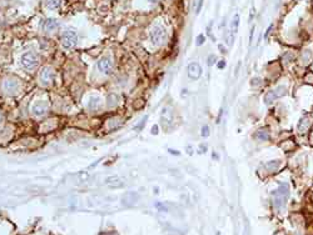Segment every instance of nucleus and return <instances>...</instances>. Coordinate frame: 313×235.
Returning a JSON list of instances; mask_svg holds the SVG:
<instances>
[{"label":"nucleus","mask_w":313,"mask_h":235,"mask_svg":"<svg viewBox=\"0 0 313 235\" xmlns=\"http://www.w3.org/2000/svg\"><path fill=\"white\" fill-rule=\"evenodd\" d=\"M289 196V189L287 184L281 185L277 190H274L272 193V204L277 210H281L286 206V203L288 200Z\"/></svg>","instance_id":"obj_1"},{"label":"nucleus","mask_w":313,"mask_h":235,"mask_svg":"<svg viewBox=\"0 0 313 235\" xmlns=\"http://www.w3.org/2000/svg\"><path fill=\"white\" fill-rule=\"evenodd\" d=\"M20 63H21V66L24 68L25 70L33 71V70L36 69L38 65H39V58L36 56L35 53L26 51V53H24V54L21 55Z\"/></svg>","instance_id":"obj_2"},{"label":"nucleus","mask_w":313,"mask_h":235,"mask_svg":"<svg viewBox=\"0 0 313 235\" xmlns=\"http://www.w3.org/2000/svg\"><path fill=\"white\" fill-rule=\"evenodd\" d=\"M167 30H165L164 26L162 25H157L150 30L149 33V38H150V41L154 44V45H160L163 41L167 39Z\"/></svg>","instance_id":"obj_3"},{"label":"nucleus","mask_w":313,"mask_h":235,"mask_svg":"<svg viewBox=\"0 0 313 235\" xmlns=\"http://www.w3.org/2000/svg\"><path fill=\"white\" fill-rule=\"evenodd\" d=\"M62 44L65 46L66 49H73L77 46L78 44V35L74 30L68 29L63 33L62 35Z\"/></svg>","instance_id":"obj_4"},{"label":"nucleus","mask_w":313,"mask_h":235,"mask_svg":"<svg viewBox=\"0 0 313 235\" xmlns=\"http://www.w3.org/2000/svg\"><path fill=\"white\" fill-rule=\"evenodd\" d=\"M98 70L100 71L101 74H105V75H109L112 74L113 71V61L110 58L105 56V58H101L99 61H98Z\"/></svg>","instance_id":"obj_5"},{"label":"nucleus","mask_w":313,"mask_h":235,"mask_svg":"<svg viewBox=\"0 0 313 235\" xmlns=\"http://www.w3.org/2000/svg\"><path fill=\"white\" fill-rule=\"evenodd\" d=\"M19 86H20L19 81L16 80V79H13V78L5 79V80L3 81V90L6 94H14V93H16L18 89H19Z\"/></svg>","instance_id":"obj_6"},{"label":"nucleus","mask_w":313,"mask_h":235,"mask_svg":"<svg viewBox=\"0 0 313 235\" xmlns=\"http://www.w3.org/2000/svg\"><path fill=\"white\" fill-rule=\"evenodd\" d=\"M188 77L193 80H198L202 77V68L198 63H190L188 65Z\"/></svg>","instance_id":"obj_7"},{"label":"nucleus","mask_w":313,"mask_h":235,"mask_svg":"<svg viewBox=\"0 0 313 235\" xmlns=\"http://www.w3.org/2000/svg\"><path fill=\"white\" fill-rule=\"evenodd\" d=\"M53 80H54V71H53L50 68H44V69L40 71V81H41V84L49 85V84H51V83H53Z\"/></svg>","instance_id":"obj_8"},{"label":"nucleus","mask_w":313,"mask_h":235,"mask_svg":"<svg viewBox=\"0 0 313 235\" xmlns=\"http://www.w3.org/2000/svg\"><path fill=\"white\" fill-rule=\"evenodd\" d=\"M47 111H48V105L43 103V101H38V103H35L32 107V113L34 116L40 117L47 114Z\"/></svg>","instance_id":"obj_9"},{"label":"nucleus","mask_w":313,"mask_h":235,"mask_svg":"<svg viewBox=\"0 0 313 235\" xmlns=\"http://www.w3.org/2000/svg\"><path fill=\"white\" fill-rule=\"evenodd\" d=\"M58 26H59L58 20H55V19H53V18L44 19V20L41 21V29H43L44 31H47V33L54 31Z\"/></svg>","instance_id":"obj_10"},{"label":"nucleus","mask_w":313,"mask_h":235,"mask_svg":"<svg viewBox=\"0 0 313 235\" xmlns=\"http://www.w3.org/2000/svg\"><path fill=\"white\" fill-rule=\"evenodd\" d=\"M105 184L109 185L110 188H115V189L124 186V181L122 179H119V178H116V176H109V178H107Z\"/></svg>","instance_id":"obj_11"},{"label":"nucleus","mask_w":313,"mask_h":235,"mask_svg":"<svg viewBox=\"0 0 313 235\" xmlns=\"http://www.w3.org/2000/svg\"><path fill=\"white\" fill-rule=\"evenodd\" d=\"M254 138L261 140V141H267V140H269V131L266 128H262L254 133Z\"/></svg>","instance_id":"obj_12"},{"label":"nucleus","mask_w":313,"mask_h":235,"mask_svg":"<svg viewBox=\"0 0 313 235\" xmlns=\"http://www.w3.org/2000/svg\"><path fill=\"white\" fill-rule=\"evenodd\" d=\"M138 202V195L135 193H128V194L123 198V203L128 206H132L133 204H135Z\"/></svg>","instance_id":"obj_13"},{"label":"nucleus","mask_w":313,"mask_h":235,"mask_svg":"<svg viewBox=\"0 0 313 235\" xmlns=\"http://www.w3.org/2000/svg\"><path fill=\"white\" fill-rule=\"evenodd\" d=\"M310 125H311L310 117H308V116H303L302 119L299 120V123H298V130H299V133H306L308 130V128H310Z\"/></svg>","instance_id":"obj_14"},{"label":"nucleus","mask_w":313,"mask_h":235,"mask_svg":"<svg viewBox=\"0 0 313 235\" xmlns=\"http://www.w3.org/2000/svg\"><path fill=\"white\" fill-rule=\"evenodd\" d=\"M172 111L169 108H164L162 110V123H165V124H169L172 123Z\"/></svg>","instance_id":"obj_15"},{"label":"nucleus","mask_w":313,"mask_h":235,"mask_svg":"<svg viewBox=\"0 0 313 235\" xmlns=\"http://www.w3.org/2000/svg\"><path fill=\"white\" fill-rule=\"evenodd\" d=\"M60 5H62V0H45V6L49 10H55L60 8Z\"/></svg>","instance_id":"obj_16"},{"label":"nucleus","mask_w":313,"mask_h":235,"mask_svg":"<svg viewBox=\"0 0 313 235\" xmlns=\"http://www.w3.org/2000/svg\"><path fill=\"white\" fill-rule=\"evenodd\" d=\"M278 99V96H277V94L274 90H272V92H269V93H267L266 94V96H264V103L266 104H273V101L274 100H277Z\"/></svg>","instance_id":"obj_17"},{"label":"nucleus","mask_w":313,"mask_h":235,"mask_svg":"<svg viewBox=\"0 0 313 235\" xmlns=\"http://www.w3.org/2000/svg\"><path fill=\"white\" fill-rule=\"evenodd\" d=\"M279 165H281V161L279 160H272V161H268L267 163V169L269 170V171H277L278 169H279Z\"/></svg>","instance_id":"obj_18"},{"label":"nucleus","mask_w":313,"mask_h":235,"mask_svg":"<svg viewBox=\"0 0 313 235\" xmlns=\"http://www.w3.org/2000/svg\"><path fill=\"white\" fill-rule=\"evenodd\" d=\"M100 103H101L100 98H98V96L90 98V100H89V108H90V109H93V110H97V109L99 108Z\"/></svg>","instance_id":"obj_19"},{"label":"nucleus","mask_w":313,"mask_h":235,"mask_svg":"<svg viewBox=\"0 0 313 235\" xmlns=\"http://www.w3.org/2000/svg\"><path fill=\"white\" fill-rule=\"evenodd\" d=\"M119 103V98H118V95H115V94H112V95H109V98H108V105L109 107H115L116 104Z\"/></svg>","instance_id":"obj_20"},{"label":"nucleus","mask_w":313,"mask_h":235,"mask_svg":"<svg viewBox=\"0 0 313 235\" xmlns=\"http://www.w3.org/2000/svg\"><path fill=\"white\" fill-rule=\"evenodd\" d=\"M238 25H239V15H234V18H233V20H232V31H237V29H238Z\"/></svg>","instance_id":"obj_21"},{"label":"nucleus","mask_w":313,"mask_h":235,"mask_svg":"<svg viewBox=\"0 0 313 235\" xmlns=\"http://www.w3.org/2000/svg\"><path fill=\"white\" fill-rule=\"evenodd\" d=\"M311 56H312V53L311 50H304L303 51V54H302V61L303 64H307L308 61L311 60Z\"/></svg>","instance_id":"obj_22"},{"label":"nucleus","mask_w":313,"mask_h":235,"mask_svg":"<svg viewBox=\"0 0 313 235\" xmlns=\"http://www.w3.org/2000/svg\"><path fill=\"white\" fill-rule=\"evenodd\" d=\"M282 148L284 150H291V149H295V143L292 140H286V141L282 144Z\"/></svg>","instance_id":"obj_23"},{"label":"nucleus","mask_w":313,"mask_h":235,"mask_svg":"<svg viewBox=\"0 0 313 235\" xmlns=\"http://www.w3.org/2000/svg\"><path fill=\"white\" fill-rule=\"evenodd\" d=\"M201 133H202V136H203V138H208V136H209V128L207 126V125H205V126H203Z\"/></svg>","instance_id":"obj_24"},{"label":"nucleus","mask_w":313,"mask_h":235,"mask_svg":"<svg viewBox=\"0 0 313 235\" xmlns=\"http://www.w3.org/2000/svg\"><path fill=\"white\" fill-rule=\"evenodd\" d=\"M204 41H205V36H204V35H199V36L197 38V41H195V43H197L198 46H201V45L204 44Z\"/></svg>","instance_id":"obj_25"},{"label":"nucleus","mask_w":313,"mask_h":235,"mask_svg":"<svg viewBox=\"0 0 313 235\" xmlns=\"http://www.w3.org/2000/svg\"><path fill=\"white\" fill-rule=\"evenodd\" d=\"M292 56H293V55L291 54V53H287V54H284V56H283L284 63H289V61H292V60H293Z\"/></svg>","instance_id":"obj_26"},{"label":"nucleus","mask_w":313,"mask_h":235,"mask_svg":"<svg viewBox=\"0 0 313 235\" xmlns=\"http://www.w3.org/2000/svg\"><path fill=\"white\" fill-rule=\"evenodd\" d=\"M216 63H217L216 56H214V55H210L209 58H208V65H209V66H212L213 64H216Z\"/></svg>","instance_id":"obj_27"},{"label":"nucleus","mask_w":313,"mask_h":235,"mask_svg":"<svg viewBox=\"0 0 313 235\" xmlns=\"http://www.w3.org/2000/svg\"><path fill=\"white\" fill-rule=\"evenodd\" d=\"M203 1L204 0H198V4H197V9H195V13L199 14V11L202 10V6H203Z\"/></svg>","instance_id":"obj_28"},{"label":"nucleus","mask_w":313,"mask_h":235,"mask_svg":"<svg viewBox=\"0 0 313 235\" xmlns=\"http://www.w3.org/2000/svg\"><path fill=\"white\" fill-rule=\"evenodd\" d=\"M251 84L255 86V85H258V84H261V79H258V78H254V79H252V81H251Z\"/></svg>","instance_id":"obj_29"},{"label":"nucleus","mask_w":313,"mask_h":235,"mask_svg":"<svg viewBox=\"0 0 313 235\" xmlns=\"http://www.w3.org/2000/svg\"><path fill=\"white\" fill-rule=\"evenodd\" d=\"M217 65H218V69H224V68H225V61H224V60H221V61L218 63Z\"/></svg>","instance_id":"obj_30"},{"label":"nucleus","mask_w":313,"mask_h":235,"mask_svg":"<svg viewBox=\"0 0 313 235\" xmlns=\"http://www.w3.org/2000/svg\"><path fill=\"white\" fill-rule=\"evenodd\" d=\"M145 121H147V117H144V120H143V121H142V123H140V124H139V125H138V126H137V130H140V129H142V126H144V124H145Z\"/></svg>","instance_id":"obj_31"},{"label":"nucleus","mask_w":313,"mask_h":235,"mask_svg":"<svg viewBox=\"0 0 313 235\" xmlns=\"http://www.w3.org/2000/svg\"><path fill=\"white\" fill-rule=\"evenodd\" d=\"M272 29H273V25H269V28H268V30H267V31H266V34H264V36H266V38H267V36H268V35H269V33H271V30H272Z\"/></svg>","instance_id":"obj_32"},{"label":"nucleus","mask_w":313,"mask_h":235,"mask_svg":"<svg viewBox=\"0 0 313 235\" xmlns=\"http://www.w3.org/2000/svg\"><path fill=\"white\" fill-rule=\"evenodd\" d=\"M310 143H311V145H313V131H311V134H310Z\"/></svg>","instance_id":"obj_33"},{"label":"nucleus","mask_w":313,"mask_h":235,"mask_svg":"<svg viewBox=\"0 0 313 235\" xmlns=\"http://www.w3.org/2000/svg\"><path fill=\"white\" fill-rule=\"evenodd\" d=\"M152 133H153V134H157V133H158V126H154V129L152 130Z\"/></svg>","instance_id":"obj_34"},{"label":"nucleus","mask_w":313,"mask_h":235,"mask_svg":"<svg viewBox=\"0 0 313 235\" xmlns=\"http://www.w3.org/2000/svg\"><path fill=\"white\" fill-rule=\"evenodd\" d=\"M201 148H202V151H203V153H205V150H207V146H205V145H202Z\"/></svg>","instance_id":"obj_35"},{"label":"nucleus","mask_w":313,"mask_h":235,"mask_svg":"<svg viewBox=\"0 0 313 235\" xmlns=\"http://www.w3.org/2000/svg\"><path fill=\"white\" fill-rule=\"evenodd\" d=\"M213 156H214V159H216V160H218V155H217L216 153H214V154H213Z\"/></svg>","instance_id":"obj_36"},{"label":"nucleus","mask_w":313,"mask_h":235,"mask_svg":"<svg viewBox=\"0 0 313 235\" xmlns=\"http://www.w3.org/2000/svg\"><path fill=\"white\" fill-rule=\"evenodd\" d=\"M0 123H3V115L0 114Z\"/></svg>","instance_id":"obj_37"},{"label":"nucleus","mask_w":313,"mask_h":235,"mask_svg":"<svg viewBox=\"0 0 313 235\" xmlns=\"http://www.w3.org/2000/svg\"><path fill=\"white\" fill-rule=\"evenodd\" d=\"M312 71H313V64H312Z\"/></svg>","instance_id":"obj_38"}]
</instances>
